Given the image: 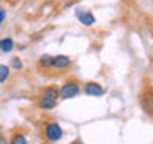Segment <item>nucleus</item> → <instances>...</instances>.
I'll return each mask as SVG.
<instances>
[{
	"mask_svg": "<svg viewBox=\"0 0 153 144\" xmlns=\"http://www.w3.org/2000/svg\"><path fill=\"white\" fill-rule=\"evenodd\" d=\"M59 98H61V93H59V88H56V86H46L40 96L42 101H56V103Z\"/></svg>",
	"mask_w": 153,
	"mask_h": 144,
	"instance_id": "nucleus-4",
	"label": "nucleus"
},
{
	"mask_svg": "<svg viewBox=\"0 0 153 144\" xmlns=\"http://www.w3.org/2000/svg\"><path fill=\"white\" fill-rule=\"evenodd\" d=\"M140 106L148 115H153V86L147 88L140 94Z\"/></svg>",
	"mask_w": 153,
	"mask_h": 144,
	"instance_id": "nucleus-3",
	"label": "nucleus"
},
{
	"mask_svg": "<svg viewBox=\"0 0 153 144\" xmlns=\"http://www.w3.org/2000/svg\"><path fill=\"white\" fill-rule=\"evenodd\" d=\"M11 66H13V69H16V70L22 69V62H21L19 58H13V59H11Z\"/></svg>",
	"mask_w": 153,
	"mask_h": 144,
	"instance_id": "nucleus-13",
	"label": "nucleus"
},
{
	"mask_svg": "<svg viewBox=\"0 0 153 144\" xmlns=\"http://www.w3.org/2000/svg\"><path fill=\"white\" fill-rule=\"evenodd\" d=\"M10 77V67L5 64H0V83H3Z\"/></svg>",
	"mask_w": 153,
	"mask_h": 144,
	"instance_id": "nucleus-10",
	"label": "nucleus"
},
{
	"mask_svg": "<svg viewBox=\"0 0 153 144\" xmlns=\"http://www.w3.org/2000/svg\"><path fill=\"white\" fill-rule=\"evenodd\" d=\"M85 93L89 96H102L105 94V90L102 88V85L96 83V82H88L85 85Z\"/></svg>",
	"mask_w": 153,
	"mask_h": 144,
	"instance_id": "nucleus-5",
	"label": "nucleus"
},
{
	"mask_svg": "<svg viewBox=\"0 0 153 144\" xmlns=\"http://www.w3.org/2000/svg\"><path fill=\"white\" fill-rule=\"evenodd\" d=\"M56 101H38V107L40 109H46V110H50V109H53V107H56Z\"/></svg>",
	"mask_w": 153,
	"mask_h": 144,
	"instance_id": "nucleus-11",
	"label": "nucleus"
},
{
	"mask_svg": "<svg viewBox=\"0 0 153 144\" xmlns=\"http://www.w3.org/2000/svg\"><path fill=\"white\" fill-rule=\"evenodd\" d=\"M152 37H153V29H152Z\"/></svg>",
	"mask_w": 153,
	"mask_h": 144,
	"instance_id": "nucleus-16",
	"label": "nucleus"
},
{
	"mask_svg": "<svg viewBox=\"0 0 153 144\" xmlns=\"http://www.w3.org/2000/svg\"><path fill=\"white\" fill-rule=\"evenodd\" d=\"M75 14H76V18H78V21L81 24H85V26H93V24L96 22L94 14L89 13V11H81V10H76Z\"/></svg>",
	"mask_w": 153,
	"mask_h": 144,
	"instance_id": "nucleus-7",
	"label": "nucleus"
},
{
	"mask_svg": "<svg viewBox=\"0 0 153 144\" xmlns=\"http://www.w3.org/2000/svg\"><path fill=\"white\" fill-rule=\"evenodd\" d=\"M5 14H7V11H5L3 8H0V24L3 22V19H5Z\"/></svg>",
	"mask_w": 153,
	"mask_h": 144,
	"instance_id": "nucleus-14",
	"label": "nucleus"
},
{
	"mask_svg": "<svg viewBox=\"0 0 153 144\" xmlns=\"http://www.w3.org/2000/svg\"><path fill=\"white\" fill-rule=\"evenodd\" d=\"M72 66V61L69 56H64V55H59V56H54V62H53V67L57 70H64V69H69Z\"/></svg>",
	"mask_w": 153,
	"mask_h": 144,
	"instance_id": "nucleus-6",
	"label": "nucleus"
},
{
	"mask_svg": "<svg viewBox=\"0 0 153 144\" xmlns=\"http://www.w3.org/2000/svg\"><path fill=\"white\" fill-rule=\"evenodd\" d=\"M59 93H61V98H62V99H70V98H74V96H76V94L80 93V85H78V82H75V80L65 82V83L59 88Z\"/></svg>",
	"mask_w": 153,
	"mask_h": 144,
	"instance_id": "nucleus-1",
	"label": "nucleus"
},
{
	"mask_svg": "<svg viewBox=\"0 0 153 144\" xmlns=\"http://www.w3.org/2000/svg\"><path fill=\"white\" fill-rule=\"evenodd\" d=\"M53 62H54V56L51 55H43L40 59H38V67L43 70H48L53 67Z\"/></svg>",
	"mask_w": 153,
	"mask_h": 144,
	"instance_id": "nucleus-8",
	"label": "nucleus"
},
{
	"mask_svg": "<svg viewBox=\"0 0 153 144\" xmlns=\"http://www.w3.org/2000/svg\"><path fill=\"white\" fill-rule=\"evenodd\" d=\"M43 134L48 141H59L62 138V128L59 127V123L56 122H50L45 125V130H43Z\"/></svg>",
	"mask_w": 153,
	"mask_h": 144,
	"instance_id": "nucleus-2",
	"label": "nucleus"
},
{
	"mask_svg": "<svg viewBox=\"0 0 153 144\" xmlns=\"http://www.w3.org/2000/svg\"><path fill=\"white\" fill-rule=\"evenodd\" d=\"M13 48H14V42H13V38H2V40H0V50H2L3 53L11 51Z\"/></svg>",
	"mask_w": 153,
	"mask_h": 144,
	"instance_id": "nucleus-9",
	"label": "nucleus"
},
{
	"mask_svg": "<svg viewBox=\"0 0 153 144\" xmlns=\"http://www.w3.org/2000/svg\"><path fill=\"white\" fill-rule=\"evenodd\" d=\"M0 142H5V138H2V136H0Z\"/></svg>",
	"mask_w": 153,
	"mask_h": 144,
	"instance_id": "nucleus-15",
	"label": "nucleus"
},
{
	"mask_svg": "<svg viewBox=\"0 0 153 144\" xmlns=\"http://www.w3.org/2000/svg\"><path fill=\"white\" fill-rule=\"evenodd\" d=\"M11 142L13 144H26L27 142V138L24 136V134H14L11 138Z\"/></svg>",
	"mask_w": 153,
	"mask_h": 144,
	"instance_id": "nucleus-12",
	"label": "nucleus"
}]
</instances>
